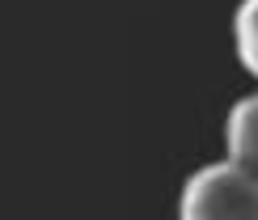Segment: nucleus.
I'll list each match as a JSON object with an SVG mask.
<instances>
[{"label": "nucleus", "mask_w": 258, "mask_h": 220, "mask_svg": "<svg viewBox=\"0 0 258 220\" xmlns=\"http://www.w3.org/2000/svg\"><path fill=\"white\" fill-rule=\"evenodd\" d=\"M233 47H237L241 68L258 76V0H241L233 13Z\"/></svg>", "instance_id": "7ed1b4c3"}, {"label": "nucleus", "mask_w": 258, "mask_h": 220, "mask_svg": "<svg viewBox=\"0 0 258 220\" xmlns=\"http://www.w3.org/2000/svg\"><path fill=\"white\" fill-rule=\"evenodd\" d=\"M178 220H258V174L237 161H208L182 182Z\"/></svg>", "instance_id": "f257e3e1"}, {"label": "nucleus", "mask_w": 258, "mask_h": 220, "mask_svg": "<svg viewBox=\"0 0 258 220\" xmlns=\"http://www.w3.org/2000/svg\"><path fill=\"white\" fill-rule=\"evenodd\" d=\"M224 148H229V161H237L250 174H258V93H245L229 106Z\"/></svg>", "instance_id": "f03ea898"}]
</instances>
